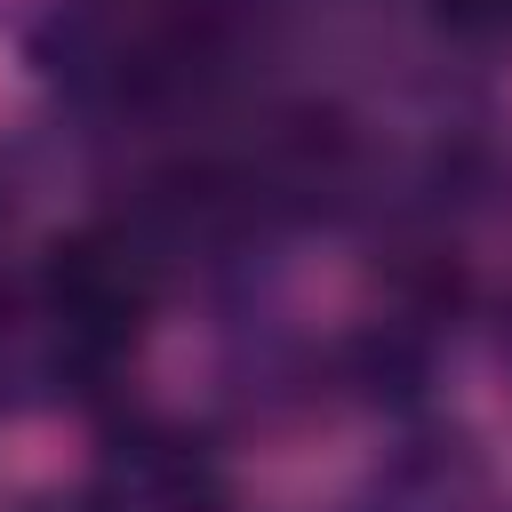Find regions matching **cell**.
Here are the masks:
<instances>
[{"instance_id": "6da1fadb", "label": "cell", "mask_w": 512, "mask_h": 512, "mask_svg": "<svg viewBox=\"0 0 512 512\" xmlns=\"http://www.w3.org/2000/svg\"><path fill=\"white\" fill-rule=\"evenodd\" d=\"M48 312L80 352H120L152 312V256L128 232H72L48 248Z\"/></svg>"}, {"instance_id": "7a4b0ae2", "label": "cell", "mask_w": 512, "mask_h": 512, "mask_svg": "<svg viewBox=\"0 0 512 512\" xmlns=\"http://www.w3.org/2000/svg\"><path fill=\"white\" fill-rule=\"evenodd\" d=\"M432 16L464 40H512V0H432Z\"/></svg>"}]
</instances>
